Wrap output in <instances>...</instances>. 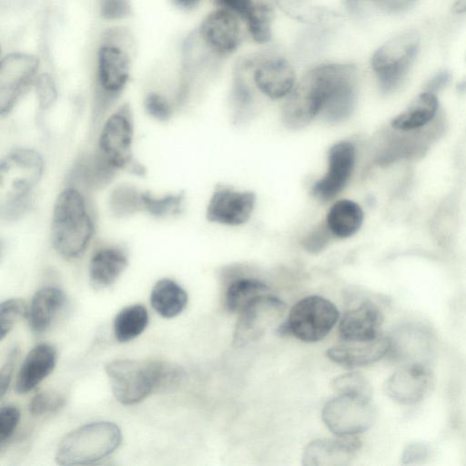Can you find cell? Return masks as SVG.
<instances>
[{
  "mask_svg": "<svg viewBox=\"0 0 466 466\" xmlns=\"http://www.w3.org/2000/svg\"><path fill=\"white\" fill-rule=\"evenodd\" d=\"M331 388L338 395H351L371 399V386L367 378L359 372H348L337 376L331 381Z\"/></svg>",
  "mask_w": 466,
  "mask_h": 466,
  "instance_id": "obj_32",
  "label": "cell"
},
{
  "mask_svg": "<svg viewBox=\"0 0 466 466\" xmlns=\"http://www.w3.org/2000/svg\"><path fill=\"white\" fill-rule=\"evenodd\" d=\"M451 80V75L447 71H441L436 74L426 85L424 91L436 94L445 87Z\"/></svg>",
  "mask_w": 466,
  "mask_h": 466,
  "instance_id": "obj_43",
  "label": "cell"
},
{
  "mask_svg": "<svg viewBox=\"0 0 466 466\" xmlns=\"http://www.w3.org/2000/svg\"><path fill=\"white\" fill-rule=\"evenodd\" d=\"M269 288L262 281L243 278L231 282L225 293V304L231 312H240L256 298L268 293Z\"/></svg>",
  "mask_w": 466,
  "mask_h": 466,
  "instance_id": "obj_30",
  "label": "cell"
},
{
  "mask_svg": "<svg viewBox=\"0 0 466 466\" xmlns=\"http://www.w3.org/2000/svg\"><path fill=\"white\" fill-rule=\"evenodd\" d=\"M20 420L19 410L13 405L1 408L0 410V443L3 445L14 434Z\"/></svg>",
  "mask_w": 466,
  "mask_h": 466,
  "instance_id": "obj_36",
  "label": "cell"
},
{
  "mask_svg": "<svg viewBox=\"0 0 466 466\" xmlns=\"http://www.w3.org/2000/svg\"><path fill=\"white\" fill-rule=\"evenodd\" d=\"M93 231L83 196L73 187L64 189L53 210L51 238L54 248L66 258H77L88 247Z\"/></svg>",
  "mask_w": 466,
  "mask_h": 466,
  "instance_id": "obj_3",
  "label": "cell"
},
{
  "mask_svg": "<svg viewBox=\"0 0 466 466\" xmlns=\"http://www.w3.org/2000/svg\"><path fill=\"white\" fill-rule=\"evenodd\" d=\"M27 305L22 299H10L3 301L0 305L1 339H4L18 320L27 317Z\"/></svg>",
  "mask_w": 466,
  "mask_h": 466,
  "instance_id": "obj_33",
  "label": "cell"
},
{
  "mask_svg": "<svg viewBox=\"0 0 466 466\" xmlns=\"http://www.w3.org/2000/svg\"><path fill=\"white\" fill-rule=\"evenodd\" d=\"M431 374L425 365H400L385 383V391L393 400L410 405L420 401L431 385Z\"/></svg>",
  "mask_w": 466,
  "mask_h": 466,
  "instance_id": "obj_16",
  "label": "cell"
},
{
  "mask_svg": "<svg viewBox=\"0 0 466 466\" xmlns=\"http://www.w3.org/2000/svg\"><path fill=\"white\" fill-rule=\"evenodd\" d=\"M65 302V294L58 288L44 287L37 290L31 300L26 317L31 330L41 334L49 329Z\"/></svg>",
  "mask_w": 466,
  "mask_h": 466,
  "instance_id": "obj_24",
  "label": "cell"
},
{
  "mask_svg": "<svg viewBox=\"0 0 466 466\" xmlns=\"http://www.w3.org/2000/svg\"><path fill=\"white\" fill-rule=\"evenodd\" d=\"M115 398L125 405L136 404L153 392L178 386L183 369L157 360H114L105 366Z\"/></svg>",
  "mask_w": 466,
  "mask_h": 466,
  "instance_id": "obj_1",
  "label": "cell"
},
{
  "mask_svg": "<svg viewBox=\"0 0 466 466\" xmlns=\"http://www.w3.org/2000/svg\"><path fill=\"white\" fill-rule=\"evenodd\" d=\"M253 80L264 95L278 99L288 96L294 88L295 73L286 59L269 57L256 65Z\"/></svg>",
  "mask_w": 466,
  "mask_h": 466,
  "instance_id": "obj_20",
  "label": "cell"
},
{
  "mask_svg": "<svg viewBox=\"0 0 466 466\" xmlns=\"http://www.w3.org/2000/svg\"><path fill=\"white\" fill-rule=\"evenodd\" d=\"M39 97L42 106H47L55 98V90L49 79L43 77L39 83Z\"/></svg>",
  "mask_w": 466,
  "mask_h": 466,
  "instance_id": "obj_44",
  "label": "cell"
},
{
  "mask_svg": "<svg viewBox=\"0 0 466 466\" xmlns=\"http://www.w3.org/2000/svg\"><path fill=\"white\" fill-rule=\"evenodd\" d=\"M119 427L109 421L83 425L66 434L59 442L56 461L60 465H83L98 461L119 446Z\"/></svg>",
  "mask_w": 466,
  "mask_h": 466,
  "instance_id": "obj_5",
  "label": "cell"
},
{
  "mask_svg": "<svg viewBox=\"0 0 466 466\" xmlns=\"http://www.w3.org/2000/svg\"><path fill=\"white\" fill-rule=\"evenodd\" d=\"M145 106L147 113L157 120L165 121L169 118L170 108L167 101L157 94H149L146 97Z\"/></svg>",
  "mask_w": 466,
  "mask_h": 466,
  "instance_id": "obj_39",
  "label": "cell"
},
{
  "mask_svg": "<svg viewBox=\"0 0 466 466\" xmlns=\"http://www.w3.org/2000/svg\"><path fill=\"white\" fill-rule=\"evenodd\" d=\"M363 211L356 202L340 199L329 208L326 225L332 235L346 238L353 236L361 227Z\"/></svg>",
  "mask_w": 466,
  "mask_h": 466,
  "instance_id": "obj_26",
  "label": "cell"
},
{
  "mask_svg": "<svg viewBox=\"0 0 466 466\" xmlns=\"http://www.w3.org/2000/svg\"><path fill=\"white\" fill-rule=\"evenodd\" d=\"M460 89H466V77L460 83Z\"/></svg>",
  "mask_w": 466,
  "mask_h": 466,
  "instance_id": "obj_47",
  "label": "cell"
},
{
  "mask_svg": "<svg viewBox=\"0 0 466 466\" xmlns=\"http://www.w3.org/2000/svg\"><path fill=\"white\" fill-rule=\"evenodd\" d=\"M417 0H346L348 9L356 15L370 13L398 14L410 9Z\"/></svg>",
  "mask_w": 466,
  "mask_h": 466,
  "instance_id": "obj_31",
  "label": "cell"
},
{
  "mask_svg": "<svg viewBox=\"0 0 466 466\" xmlns=\"http://www.w3.org/2000/svg\"><path fill=\"white\" fill-rule=\"evenodd\" d=\"M360 446L355 436L315 440L305 447L301 462L305 466H346Z\"/></svg>",
  "mask_w": 466,
  "mask_h": 466,
  "instance_id": "obj_17",
  "label": "cell"
},
{
  "mask_svg": "<svg viewBox=\"0 0 466 466\" xmlns=\"http://www.w3.org/2000/svg\"><path fill=\"white\" fill-rule=\"evenodd\" d=\"M63 395L55 390H44L36 393L28 404V410L33 416H42L55 412L65 405Z\"/></svg>",
  "mask_w": 466,
  "mask_h": 466,
  "instance_id": "obj_35",
  "label": "cell"
},
{
  "mask_svg": "<svg viewBox=\"0 0 466 466\" xmlns=\"http://www.w3.org/2000/svg\"><path fill=\"white\" fill-rule=\"evenodd\" d=\"M18 356L19 349L17 347L12 348L5 358L4 365L2 366L0 375L1 398L4 397L7 389L9 388L14 372V368L17 361Z\"/></svg>",
  "mask_w": 466,
  "mask_h": 466,
  "instance_id": "obj_41",
  "label": "cell"
},
{
  "mask_svg": "<svg viewBox=\"0 0 466 466\" xmlns=\"http://www.w3.org/2000/svg\"><path fill=\"white\" fill-rule=\"evenodd\" d=\"M383 320L380 308L370 300H364L349 309L339 324V337L350 342H362L377 339Z\"/></svg>",
  "mask_w": 466,
  "mask_h": 466,
  "instance_id": "obj_18",
  "label": "cell"
},
{
  "mask_svg": "<svg viewBox=\"0 0 466 466\" xmlns=\"http://www.w3.org/2000/svg\"><path fill=\"white\" fill-rule=\"evenodd\" d=\"M389 349V337L380 336L369 341L330 347L327 350V356L345 368H357L380 360L388 355Z\"/></svg>",
  "mask_w": 466,
  "mask_h": 466,
  "instance_id": "obj_22",
  "label": "cell"
},
{
  "mask_svg": "<svg viewBox=\"0 0 466 466\" xmlns=\"http://www.w3.org/2000/svg\"><path fill=\"white\" fill-rule=\"evenodd\" d=\"M387 133L377 160L389 165L402 159H414L425 154L444 129V119L439 115L427 126L409 130L392 127Z\"/></svg>",
  "mask_w": 466,
  "mask_h": 466,
  "instance_id": "obj_9",
  "label": "cell"
},
{
  "mask_svg": "<svg viewBox=\"0 0 466 466\" xmlns=\"http://www.w3.org/2000/svg\"><path fill=\"white\" fill-rule=\"evenodd\" d=\"M35 57L14 54L6 56L0 69L1 113L8 112L17 97L29 85L37 69Z\"/></svg>",
  "mask_w": 466,
  "mask_h": 466,
  "instance_id": "obj_15",
  "label": "cell"
},
{
  "mask_svg": "<svg viewBox=\"0 0 466 466\" xmlns=\"http://www.w3.org/2000/svg\"><path fill=\"white\" fill-rule=\"evenodd\" d=\"M100 12L106 19H119L130 12L129 0H99Z\"/></svg>",
  "mask_w": 466,
  "mask_h": 466,
  "instance_id": "obj_38",
  "label": "cell"
},
{
  "mask_svg": "<svg viewBox=\"0 0 466 466\" xmlns=\"http://www.w3.org/2000/svg\"><path fill=\"white\" fill-rule=\"evenodd\" d=\"M152 308L163 318L179 315L187 307V294L177 282L169 279H159L150 294Z\"/></svg>",
  "mask_w": 466,
  "mask_h": 466,
  "instance_id": "obj_27",
  "label": "cell"
},
{
  "mask_svg": "<svg viewBox=\"0 0 466 466\" xmlns=\"http://www.w3.org/2000/svg\"><path fill=\"white\" fill-rule=\"evenodd\" d=\"M322 420L337 436H355L371 427L376 411L370 398L338 395L323 406Z\"/></svg>",
  "mask_w": 466,
  "mask_h": 466,
  "instance_id": "obj_8",
  "label": "cell"
},
{
  "mask_svg": "<svg viewBox=\"0 0 466 466\" xmlns=\"http://www.w3.org/2000/svg\"><path fill=\"white\" fill-rule=\"evenodd\" d=\"M286 310V303L278 297L266 293L256 298L239 312L233 345L240 348L258 340L282 319Z\"/></svg>",
  "mask_w": 466,
  "mask_h": 466,
  "instance_id": "obj_10",
  "label": "cell"
},
{
  "mask_svg": "<svg viewBox=\"0 0 466 466\" xmlns=\"http://www.w3.org/2000/svg\"><path fill=\"white\" fill-rule=\"evenodd\" d=\"M56 350L48 343L35 346L25 356L16 376L15 390L25 394L35 388L54 370Z\"/></svg>",
  "mask_w": 466,
  "mask_h": 466,
  "instance_id": "obj_21",
  "label": "cell"
},
{
  "mask_svg": "<svg viewBox=\"0 0 466 466\" xmlns=\"http://www.w3.org/2000/svg\"><path fill=\"white\" fill-rule=\"evenodd\" d=\"M438 107L436 94L424 91L404 112L392 120L391 127L401 130L425 127L438 116Z\"/></svg>",
  "mask_w": 466,
  "mask_h": 466,
  "instance_id": "obj_28",
  "label": "cell"
},
{
  "mask_svg": "<svg viewBox=\"0 0 466 466\" xmlns=\"http://www.w3.org/2000/svg\"><path fill=\"white\" fill-rule=\"evenodd\" d=\"M339 318V310L330 300L320 296H308L290 309L279 332L292 335L304 342H317L329 333Z\"/></svg>",
  "mask_w": 466,
  "mask_h": 466,
  "instance_id": "obj_7",
  "label": "cell"
},
{
  "mask_svg": "<svg viewBox=\"0 0 466 466\" xmlns=\"http://www.w3.org/2000/svg\"><path fill=\"white\" fill-rule=\"evenodd\" d=\"M127 266L125 252L117 248L97 250L89 264V280L95 289H103L112 285Z\"/></svg>",
  "mask_w": 466,
  "mask_h": 466,
  "instance_id": "obj_25",
  "label": "cell"
},
{
  "mask_svg": "<svg viewBox=\"0 0 466 466\" xmlns=\"http://www.w3.org/2000/svg\"><path fill=\"white\" fill-rule=\"evenodd\" d=\"M452 10L455 14H465L466 13V0H455L452 5Z\"/></svg>",
  "mask_w": 466,
  "mask_h": 466,
  "instance_id": "obj_45",
  "label": "cell"
},
{
  "mask_svg": "<svg viewBox=\"0 0 466 466\" xmlns=\"http://www.w3.org/2000/svg\"><path fill=\"white\" fill-rule=\"evenodd\" d=\"M330 235L332 234L327 225L325 227L318 228L306 237L303 240V246L309 252L318 253L328 245Z\"/></svg>",
  "mask_w": 466,
  "mask_h": 466,
  "instance_id": "obj_40",
  "label": "cell"
},
{
  "mask_svg": "<svg viewBox=\"0 0 466 466\" xmlns=\"http://www.w3.org/2000/svg\"><path fill=\"white\" fill-rule=\"evenodd\" d=\"M133 131L130 120L122 113H115L106 122L99 137L103 161L113 168L131 167L135 170L131 145Z\"/></svg>",
  "mask_w": 466,
  "mask_h": 466,
  "instance_id": "obj_12",
  "label": "cell"
},
{
  "mask_svg": "<svg viewBox=\"0 0 466 466\" xmlns=\"http://www.w3.org/2000/svg\"><path fill=\"white\" fill-rule=\"evenodd\" d=\"M355 164V147L347 141L334 144L328 156L326 174L312 187V195L322 201L335 198L347 185Z\"/></svg>",
  "mask_w": 466,
  "mask_h": 466,
  "instance_id": "obj_13",
  "label": "cell"
},
{
  "mask_svg": "<svg viewBox=\"0 0 466 466\" xmlns=\"http://www.w3.org/2000/svg\"><path fill=\"white\" fill-rule=\"evenodd\" d=\"M199 34L207 46L220 56L233 52L240 38L238 20L226 9L209 14L201 24Z\"/></svg>",
  "mask_w": 466,
  "mask_h": 466,
  "instance_id": "obj_19",
  "label": "cell"
},
{
  "mask_svg": "<svg viewBox=\"0 0 466 466\" xmlns=\"http://www.w3.org/2000/svg\"><path fill=\"white\" fill-rule=\"evenodd\" d=\"M389 340L388 355L401 365L428 366L433 357V335L421 324H402L389 336Z\"/></svg>",
  "mask_w": 466,
  "mask_h": 466,
  "instance_id": "obj_11",
  "label": "cell"
},
{
  "mask_svg": "<svg viewBox=\"0 0 466 466\" xmlns=\"http://www.w3.org/2000/svg\"><path fill=\"white\" fill-rule=\"evenodd\" d=\"M98 82L104 91L116 94L125 86L129 75V59L120 48L103 46L98 52Z\"/></svg>",
  "mask_w": 466,
  "mask_h": 466,
  "instance_id": "obj_23",
  "label": "cell"
},
{
  "mask_svg": "<svg viewBox=\"0 0 466 466\" xmlns=\"http://www.w3.org/2000/svg\"><path fill=\"white\" fill-rule=\"evenodd\" d=\"M41 156L33 149L10 152L0 165V201L4 215L15 216L23 210L43 174Z\"/></svg>",
  "mask_w": 466,
  "mask_h": 466,
  "instance_id": "obj_4",
  "label": "cell"
},
{
  "mask_svg": "<svg viewBox=\"0 0 466 466\" xmlns=\"http://www.w3.org/2000/svg\"><path fill=\"white\" fill-rule=\"evenodd\" d=\"M148 324V313L141 304H134L121 309L113 324L117 341L127 342L138 337Z\"/></svg>",
  "mask_w": 466,
  "mask_h": 466,
  "instance_id": "obj_29",
  "label": "cell"
},
{
  "mask_svg": "<svg viewBox=\"0 0 466 466\" xmlns=\"http://www.w3.org/2000/svg\"><path fill=\"white\" fill-rule=\"evenodd\" d=\"M429 449L422 443H413L409 445L403 452L402 460L404 463H417L422 461L428 457Z\"/></svg>",
  "mask_w": 466,
  "mask_h": 466,
  "instance_id": "obj_42",
  "label": "cell"
},
{
  "mask_svg": "<svg viewBox=\"0 0 466 466\" xmlns=\"http://www.w3.org/2000/svg\"><path fill=\"white\" fill-rule=\"evenodd\" d=\"M215 2L226 10L238 14L247 23L257 14L260 5L254 3L252 0H215Z\"/></svg>",
  "mask_w": 466,
  "mask_h": 466,
  "instance_id": "obj_37",
  "label": "cell"
},
{
  "mask_svg": "<svg viewBox=\"0 0 466 466\" xmlns=\"http://www.w3.org/2000/svg\"><path fill=\"white\" fill-rule=\"evenodd\" d=\"M255 204L256 195L251 191L218 187L208 202L207 218L223 225H241L250 218Z\"/></svg>",
  "mask_w": 466,
  "mask_h": 466,
  "instance_id": "obj_14",
  "label": "cell"
},
{
  "mask_svg": "<svg viewBox=\"0 0 466 466\" xmlns=\"http://www.w3.org/2000/svg\"><path fill=\"white\" fill-rule=\"evenodd\" d=\"M142 208L155 216H164L179 211L183 195H167L163 198L152 197L149 193H141Z\"/></svg>",
  "mask_w": 466,
  "mask_h": 466,
  "instance_id": "obj_34",
  "label": "cell"
},
{
  "mask_svg": "<svg viewBox=\"0 0 466 466\" xmlns=\"http://www.w3.org/2000/svg\"><path fill=\"white\" fill-rule=\"evenodd\" d=\"M174 3L183 8H191L195 6L199 0H173Z\"/></svg>",
  "mask_w": 466,
  "mask_h": 466,
  "instance_id": "obj_46",
  "label": "cell"
},
{
  "mask_svg": "<svg viewBox=\"0 0 466 466\" xmlns=\"http://www.w3.org/2000/svg\"><path fill=\"white\" fill-rule=\"evenodd\" d=\"M419 48L420 35L409 30L393 36L375 51L371 66L382 92H392L400 86Z\"/></svg>",
  "mask_w": 466,
  "mask_h": 466,
  "instance_id": "obj_6",
  "label": "cell"
},
{
  "mask_svg": "<svg viewBox=\"0 0 466 466\" xmlns=\"http://www.w3.org/2000/svg\"><path fill=\"white\" fill-rule=\"evenodd\" d=\"M355 71L350 65H321L310 69L288 95L283 124L291 129L306 127L321 114L341 82Z\"/></svg>",
  "mask_w": 466,
  "mask_h": 466,
  "instance_id": "obj_2",
  "label": "cell"
}]
</instances>
